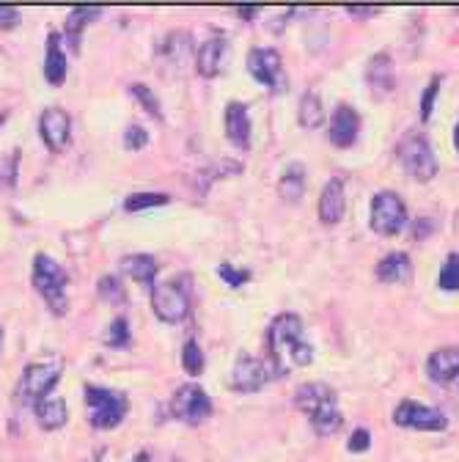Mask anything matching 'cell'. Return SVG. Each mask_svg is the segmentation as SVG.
Listing matches in <instances>:
<instances>
[{
	"mask_svg": "<svg viewBox=\"0 0 459 462\" xmlns=\"http://www.w3.org/2000/svg\"><path fill=\"white\" fill-rule=\"evenodd\" d=\"M149 459H151V454H149V451H138V457H135L133 462H149Z\"/></svg>",
	"mask_w": 459,
	"mask_h": 462,
	"instance_id": "7bdbcfd3",
	"label": "cell"
},
{
	"mask_svg": "<svg viewBox=\"0 0 459 462\" xmlns=\"http://www.w3.org/2000/svg\"><path fill=\"white\" fill-rule=\"evenodd\" d=\"M107 346H116V350H124V346L133 344V333H130V319L127 317H116L107 325V336H105Z\"/></svg>",
	"mask_w": 459,
	"mask_h": 462,
	"instance_id": "f546056e",
	"label": "cell"
},
{
	"mask_svg": "<svg viewBox=\"0 0 459 462\" xmlns=\"http://www.w3.org/2000/svg\"><path fill=\"white\" fill-rule=\"evenodd\" d=\"M170 416L188 427H198L212 416V399L201 385L185 383L170 396Z\"/></svg>",
	"mask_w": 459,
	"mask_h": 462,
	"instance_id": "52a82bcc",
	"label": "cell"
},
{
	"mask_svg": "<svg viewBox=\"0 0 459 462\" xmlns=\"http://www.w3.org/2000/svg\"><path fill=\"white\" fill-rule=\"evenodd\" d=\"M298 122H300L303 130H317V127H322V122H325V105H322V99H319L317 91H306V94L300 97Z\"/></svg>",
	"mask_w": 459,
	"mask_h": 462,
	"instance_id": "83f0119b",
	"label": "cell"
},
{
	"mask_svg": "<svg viewBox=\"0 0 459 462\" xmlns=\"http://www.w3.org/2000/svg\"><path fill=\"white\" fill-rule=\"evenodd\" d=\"M396 157L401 162V168L408 171V177H413L416 182H429L437 173V157L432 152L429 138L421 130H408L396 143Z\"/></svg>",
	"mask_w": 459,
	"mask_h": 462,
	"instance_id": "8992f818",
	"label": "cell"
},
{
	"mask_svg": "<svg viewBox=\"0 0 459 462\" xmlns=\"http://www.w3.org/2000/svg\"><path fill=\"white\" fill-rule=\"evenodd\" d=\"M44 80L50 86H61L67 80V50L64 39L59 31L47 33V47H44Z\"/></svg>",
	"mask_w": 459,
	"mask_h": 462,
	"instance_id": "e0dca14e",
	"label": "cell"
},
{
	"mask_svg": "<svg viewBox=\"0 0 459 462\" xmlns=\"http://www.w3.org/2000/svg\"><path fill=\"white\" fill-rule=\"evenodd\" d=\"M102 12H105L102 6H75V9H69V14L64 20V39L69 42V50L72 52L80 50V36H83L86 25L94 23V20H99Z\"/></svg>",
	"mask_w": 459,
	"mask_h": 462,
	"instance_id": "7402d4cb",
	"label": "cell"
},
{
	"mask_svg": "<svg viewBox=\"0 0 459 462\" xmlns=\"http://www.w3.org/2000/svg\"><path fill=\"white\" fill-rule=\"evenodd\" d=\"M393 424L405 430H421V432H443L448 430V419L443 411L432 408V404L416 402V399H401L393 408Z\"/></svg>",
	"mask_w": 459,
	"mask_h": 462,
	"instance_id": "ba28073f",
	"label": "cell"
},
{
	"mask_svg": "<svg viewBox=\"0 0 459 462\" xmlns=\"http://www.w3.org/2000/svg\"><path fill=\"white\" fill-rule=\"evenodd\" d=\"M437 283H440V289H448V292H459V251L445 256Z\"/></svg>",
	"mask_w": 459,
	"mask_h": 462,
	"instance_id": "d6a6232c",
	"label": "cell"
},
{
	"mask_svg": "<svg viewBox=\"0 0 459 462\" xmlns=\"http://www.w3.org/2000/svg\"><path fill=\"white\" fill-rule=\"evenodd\" d=\"M319 220L325 226H335L344 217V209H347V188H344L341 177H330L319 193Z\"/></svg>",
	"mask_w": 459,
	"mask_h": 462,
	"instance_id": "9a60e30c",
	"label": "cell"
},
{
	"mask_svg": "<svg viewBox=\"0 0 459 462\" xmlns=\"http://www.w3.org/2000/svg\"><path fill=\"white\" fill-rule=\"evenodd\" d=\"M133 97L138 99V105L149 113V116H154L157 122H162V107H160V99H157V94L149 88V86H143V83H135L133 88Z\"/></svg>",
	"mask_w": 459,
	"mask_h": 462,
	"instance_id": "836d02e7",
	"label": "cell"
},
{
	"mask_svg": "<svg viewBox=\"0 0 459 462\" xmlns=\"http://www.w3.org/2000/svg\"><path fill=\"white\" fill-rule=\"evenodd\" d=\"M204 350H201V344L196 338H188L185 346H182V366L190 377H198L204 372Z\"/></svg>",
	"mask_w": 459,
	"mask_h": 462,
	"instance_id": "4dcf8cb0",
	"label": "cell"
},
{
	"mask_svg": "<svg viewBox=\"0 0 459 462\" xmlns=\"http://www.w3.org/2000/svg\"><path fill=\"white\" fill-rule=\"evenodd\" d=\"M61 374H64V361L59 356L31 361L17 380V399L33 408L36 402H41L52 393V388L59 385Z\"/></svg>",
	"mask_w": 459,
	"mask_h": 462,
	"instance_id": "5b68a950",
	"label": "cell"
},
{
	"mask_svg": "<svg viewBox=\"0 0 459 462\" xmlns=\"http://www.w3.org/2000/svg\"><path fill=\"white\" fill-rule=\"evenodd\" d=\"M170 199L165 193H133L124 199V209L127 212H143V209H151V207H165Z\"/></svg>",
	"mask_w": 459,
	"mask_h": 462,
	"instance_id": "1f68e13d",
	"label": "cell"
},
{
	"mask_svg": "<svg viewBox=\"0 0 459 462\" xmlns=\"http://www.w3.org/2000/svg\"><path fill=\"white\" fill-rule=\"evenodd\" d=\"M17 162H20V149H14V152H12V154L6 157L4 168H0V171L6 173V177H4V185H6V188H14V173H17Z\"/></svg>",
	"mask_w": 459,
	"mask_h": 462,
	"instance_id": "ab89813d",
	"label": "cell"
},
{
	"mask_svg": "<svg viewBox=\"0 0 459 462\" xmlns=\"http://www.w3.org/2000/svg\"><path fill=\"white\" fill-rule=\"evenodd\" d=\"M259 12H262L259 6H237V14H240L243 20H253Z\"/></svg>",
	"mask_w": 459,
	"mask_h": 462,
	"instance_id": "60d3db41",
	"label": "cell"
},
{
	"mask_svg": "<svg viewBox=\"0 0 459 462\" xmlns=\"http://www.w3.org/2000/svg\"><path fill=\"white\" fill-rule=\"evenodd\" d=\"M308 421H311V427H314V432H317L319 438L333 435V432L341 430L344 419H341V411H338V393H335V391H333V393L319 404V408L308 416Z\"/></svg>",
	"mask_w": 459,
	"mask_h": 462,
	"instance_id": "cb8c5ba5",
	"label": "cell"
},
{
	"mask_svg": "<svg viewBox=\"0 0 459 462\" xmlns=\"http://www.w3.org/2000/svg\"><path fill=\"white\" fill-rule=\"evenodd\" d=\"M374 273L382 283H405L413 275V259L405 251H390L377 262Z\"/></svg>",
	"mask_w": 459,
	"mask_h": 462,
	"instance_id": "44dd1931",
	"label": "cell"
},
{
	"mask_svg": "<svg viewBox=\"0 0 459 462\" xmlns=\"http://www.w3.org/2000/svg\"><path fill=\"white\" fill-rule=\"evenodd\" d=\"M427 374L437 385H448L459 377V346H440L427 358Z\"/></svg>",
	"mask_w": 459,
	"mask_h": 462,
	"instance_id": "d6986e66",
	"label": "cell"
},
{
	"mask_svg": "<svg viewBox=\"0 0 459 462\" xmlns=\"http://www.w3.org/2000/svg\"><path fill=\"white\" fill-rule=\"evenodd\" d=\"M405 223H408V207H405V201H401V196H396L390 190H380L372 199L369 226H372V231H377L380 237L396 235Z\"/></svg>",
	"mask_w": 459,
	"mask_h": 462,
	"instance_id": "9c48e42d",
	"label": "cell"
},
{
	"mask_svg": "<svg viewBox=\"0 0 459 462\" xmlns=\"http://www.w3.org/2000/svg\"><path fill=\"white\" fill-rule=\"evenodd\" d=\"M31 281L36 286V292L44 298L50 314L64 317L69 311V298H67V283H69V273L55 262L50 254H36L33 256V270H31Z\"/></svg>",
	"mask_w": 459,
	"mask_h": 462,
	"instance_id": "7a4b0ae2",
	"label": "cell"
},
{
	"mask_svg": "<svg viewBox=\"0 0 459 462\" xmlns=\"http://www.w3.org/2000/svg\"><path fill=\"white\" fill-rule=\"evenodd\" d=\"M119 270L124 275H130L141 286H149L151 289L157 283V262L149 254H130V256H124L119 262Z\"/></svg>",
	"mask_w": 459,
	"mask_h": 462,
	"instance_id": "d4e9b609",
	"label": "cell"
},
{
	"mask_svg": "<svg viewBox=\"0 0 459 462\" xmlns=\"http://www.w3.org/2000/svg\"><path fill=\"white\" fill-rule=\"evenodd\" d=\"M83 396H86V408H88V424L94 430H116L130 411L127 393L105 388V385L86 383Z\"/></svg>",
	"mask_w": 459,
	"mask_h": 462,
	"instance_id": "277c9868",
	"label": "cell"
},
{
	"mask_svg": "<svg viewBox=\"0 0 459 462\" xmlns=\"http://www.w3.org/2000/svg\"><path fill=\"white\" fill-rule=\"evenodd\" d=\"M361 133V113L353 105H338L330 116L327 138L335 149H347L358 141Z\"/></svg>",
	"mask_w": 459,
	"mask_h": 462,
	"instance_id": "5bb4252c",
	"label": "cell"
},
{
	"mask_svg": "<svg viewBox=\"0 0 459 462\" xmlns=\"http://www.w3.org/2000/svg\"><path fill=\"white\" fill-rule=\"evenodd\" d=\"M454 146H456V152H459V122H456V127H454Z\"/></svg>",
	"mask_w": 459,
	"mask_h": 462,
	"instance_id": "ee69618b",
	"label": "cell"
},
{
	"mask_svg": "<svg viewBox=\"0 0 459 462\" xmlns=\"http://www.w3.org/2000/svg\"><path fill=\"white\" fill-rule=\"evenodd\" d=\"M33 416H36V421H39V427L44 432H55V430H61L69 421L67 402L64 399H52V396L33 404Z\"/></svg>",
	"mask_w": 459,
	"mask_h": 462,
	"instance_id": "603a6c76",
	"label": "cell"
},
{
	"mask_svg": "<svg viewBox=\"0 0 459 462\" xmlns=\"http://www.w3.org/2000/svg\"><path fill=\"white\" fill-rule=\"evenodd\" d=\"M303 190H306V168H303V162H289L278 180V196L286 204H295V201H300Z\"/></svg>",
	"mask_w": 459,
	"mask_h": 462,
	"instance_id": "484cf974",
	"label": "cell"
},
{
	"mask_svg": "<svg viewBox=\"0 0 459 462\" xmlns=\"http://www.w3.org/2000/svg\"><path fill=\"white\" fill-rule=\"evenodd\" d=\"M228 61V39L225 36H212L207 39L198 52H196V69L201 78H217Z\"/></svg>",
	"mask_w": 459,
	"mask_h": 462,
	"instance_id": "2e32d148",
	"label": "cell"
},
{
	"mask_svg": "<svg viewBox=\"0 0 459 462\" xmlns=\"http://www.w3.org/2000/svg\"><path fill=\"white\" fill-rule=\"evenodd\" d=\"M217 275L228 283V286H243V283H248L253 275H251V270H237V267H232L228 262H223L220 267H217Z\"/></svg>",
	"mask_w": 459,
	"mask_h": 462,
	"instance_id": "d590c367",
	"label": "cell"
},
{
	"mask_svg": "<svg viewBox=\"0 0 459 462\" xmlns=\"http://www.w3.org/2000/svg\"><path fill=\"white\" fill-rule=\"evenodd\" d=\"M347 446H350V451H353V454L366 451V448L372 446V435H369V430H366V427H358V430L350 435V443H347Z\"/></svg>",
	"mask_w": 459,
	"mask_h": 462,
	"instance_id": "74e56055",
	"label": "cell"
},
{
	"mask_svg": "<svg viewBox=\"0 0 459 462\" xmlns=\"http://www.w3.org/2000/svg\"><path fill=\"white\" fill-rule=\"evenodd\" d=\"M39 135H41L44 146L52 154L67 152V146L72 141V119H69V113L64 107H59V105L44 107L41 116H39Z\"/></svg>",
	"mask_w": 459,
	"mask_h": 462,
	"instance_id": "30bf717a",
	"label": "cell"
},
{
	"mask_svg": "<svg viewBox=\"0 0 459 462\" xmlns=\"http://www.w3.org/2000/svg\"><path fill=\"white\" fill-rule=\"evenodd\" d=\"M270 377L272 374H270L264 358H256L251 353H240L234 366H232V377H228V383H232V388L240 393H253V391H262Z\"/></svg>",
	"mask_w": 459,
	"mask_h": 462,
	"instance_id": "7c38bea8",
	"label": "cell"
},
{
	"mask_svg": "<svg viewBox=\"0 0 459 462\" xmlns=\"http://www.w3.org/2000/svg\"><path fill=\"white\" fill-rule=\"evenodd\" d=\"M440 86H443V78L435 75L429 80V86L424 88V94H421V122H429L432 119V107H435V99L440 94Z\"/></svg>",
	"mask_w": 459,
	"mask_h": 462,
	"instance_id": "e575fe53",
	"label": "cell"
},
{
	"mask_svg": "<svg viewBox=\"0 0 459 462\" xmlns=\"http://www.w3.org/2000/svg\"><path fill=\"white\" fill-rule=\"evenodd\" d=\"M190 273H179L170 281H157L151 286V311L165 325H177L190 314Z\"/></svg>",
	"mask_w": 459,
	"mask_h": 462,
	"instance_id": "3957f363",
	"label": "cell"
},
{
	"mask_svg": "<svg viewBox=\"0 0 459 462\" xmlns=\"http://www.w3.org/2000/svg\"><path fill=\"white\" fill-rule=\"evenodd\" d=\"M347 12L355 14V17H369V14H374L377 9H369V6H347Z\"/></svg>",
	"mask_w": 459,
	"mask_h": 462,
	"instance_id": "b9f144b4",
	"label": "cell"
},
{
	"mask_svg": "<svg viewBox=\"0 0 459 462\" xmlns=\"http://www.w3.org/2000/svg\"><path fill=\"white\" fill-rule=\"evenodd\" d=\"M146 143H149V133H146L141 125H130V127L124 130V146H127V149L138 152V149H143Z\"/></svg>",
	"mask_w": 459,
	"mask_h": 462,
	"instance_id": "8d00e7d4",
	"label": "cell"
},
{
	"mask_svg": "<svg viewBox=\"0 0 459 462\" xmlns=\"http://www.w3.org/2000/svg\"><path fill=\"white\" fill-rule=\"evenodd\" d=\"M23 14L14 6H0V31H14L20 25Z\"/></svg>",
	"mask_w": 459,
	"mask_h": 462,
	"instance_id": "f35d334b",
	"label": "cell"
},
{
	"mask_svg": "<svg viewBox=\"0 0 459 462\" xmlns=\"http://www.w3.org/2000/svg\"><path fill=\"white\" fill-rule=\"evenodd\" d=\"M0 350H4V328H0Z\"/></svg>",
	"mask_w": 459,
	"mask_h": 462,
	"instance_id": "f6af8a7d",
	"label": "cell"
},
{
	"mask_svg": "<svg viewBox=\"0 0 459 462\" xmlns=\"http://www.w3.org/2000/svg\"><path fill=\"white\" fill-rule=\"evenodd\" d=\"M96 292L105 303L110 306H122L127 300V292H124V283L119 275H102L99 283H96Z\"/></svg>",
	"mask_w": 459,
	"mask_h": 462,
	"instance_id": "f1b7e54d",
	"label": "cell"
},
{
	"mask_svg": "<svg viewBox=\"0 0 459 462\" xmlns=\"http://www.w3.org/2000/svg\"><path fill=\"white\" fill-rule=\"evenodd\" d=\"M330 393H333V388L325 385V383H306V385H300V388L295 391V408H298L300 413L311 416Z\"/></svg>",
	"mask_w": 459,
	"mask_h": 462,
	"instance_id": "4316f807",
	"label": "cell"
},
{
	"mask_svg": "<svg viewBox=\"0 0 459 462\" xmlns=\"http://www.w3.org/2000/svg\"><path fill=\"white\" fill-rule=\"evenodd\" d=\"M248 72L256 83L280 91L286 88V78H283V61L280 52L275 47H251L248 52Z\"/></svg>",
	"mask_w": 459,
	"mask_h": 462,
	"instance_id": "8fae6325",
	"label": "cell"
},
{
	"mask_svg": "<svg viewBox=\"0 0 459 462\" xmlns=\"http://www.w3.org/2000/svg\"><path fill=\"white\" fill-rule=\"evenodd\" d=\"M196 44L193 36L188 31H170L162 44H160V61L170 69V72H185L190 67V61L196 58Z\"/></svg>",
	"mask_w": 459,
	"mask_h": 462,
	"instance_id": "4fadbf2b",
	"label": "cell"
},
{
	"mask_svg": "<svg viewBox=\"0 0 459 462\" xmlns=\"http://www.w3.org/2000/svg\"><path fill=\"white\" fill-rule=\"evenodd\" d=\"M267 369L272 377L289 374V366H308L314 346L303 338V319L295 311L278 314L267 328Z\"/></svg>",
	"mask_w": 459,
	"mask_h": 462,
	"instance_id": "6da1fadb",
	"label": "cell"
},
{
	"mask_svg": "<svg viewBox=\"0 0 459 462\" xmlns=\"http://www.w3.org/2000/svg\"><path fill=\"white\" fill-rule=\"evenodd\" d=\"M225 135L237 149H251V116L245 102H228L225 105Z\"/></svg>",
	"mask_w": 459,
	"mask_h": 462,
	"instance_id": "ac0fdd59",
	"label": "cell"
},
{
	"mask_svg": "<svg viewBox=\"0 0 459 462\" xmlns=\"http://www.w3.org/2000/svg\"><path fill=\"white\" fill-rule=\"evenodd\" d=\"M366 83H369L372 91H377V94L393 91V86H396V67H393V58H390L385 50L372 55V61H369V67H366Z\"/></svg>",
	"mask_w": 459,
	"mask_h": 462,
	"instance_id": "ffe728a7",
	"label": "cell"
}]
</instances>
